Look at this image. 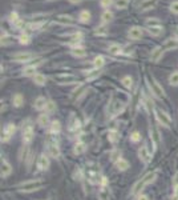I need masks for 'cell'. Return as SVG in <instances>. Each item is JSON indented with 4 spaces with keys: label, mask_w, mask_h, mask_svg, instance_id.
Returning <instances> with one entry per match:
<instances>
[{
    "label": "cell",
    "mask_w": 178,
    "mask_h": 200,
    "mask_svg": "<svg viewBox=\"0 0 178 200\" xmlns=\"http://www.w3.org/2000/svg\"><path fill=\"white\" fill-rule=\"evenodd\" d=\"M156 178H157V172L156 171L146 173V175L144 176L142 179L138 180V182L134 184L133 189H132V193H138V192H141V189H144L147 184H150L152 182H154V179H156Z\"/></svg>",
    "instance_id": "6da1fadb"
},
{
    "label": "cell",
    "mask_w": 178,
    "mask_h": 200,
    "mask_svg": "<svg viewBox=\"0 0 178 200\" xmlns=\"http://www.w3.org/2000/svg\"><path fill=\"white\" fill-rule=\"evenodd\" d=\"M44 185V183L39 179H35V180H28V182H24L19 185V189L23 192H33V191H37L41 187Z\"/></svg>",
    "instance_id": "7a4b0ae2"
},
{
    "label": "cell",
    "mask_w": 178,
    "mask_h": 200,
    "mask_svg": "<svg viewBox=\"0 0 178 200\" xmlns=\"http://www.w3.org/2000/svg\"><path fill=\"white\" fill-rule=\"evenodd\" d=\"M23 143L29 144L33 140V128L31 125V120H25L23 122Z\"/></svg>",
    "instance_id": "3957f363"
},
{
    "label": "cell",
    "mask_w": 178,
    "mask_h": 200,
    "mask_svg": "<svg viewBox=\"0 0 178 200\" xmlns=\"http://www.w3.org/2000/svg\"><path fill=\"white\" fill-rule=\"evenodd\" d=\"M154 113H156V118H157V120H158L161 124L165 125V127H170V124H172V119H170V116L167 115L166 112H163V111H161V109L156 108V109H154Z\"/></svg>",
    "instance_id": "277c9868"
},
{
    "label": "cell",
    "mask_w": 178,
    "mask_h": 200,
    "mask_svg": "<svg viewBox=\"0 0 178 200\" xmlns=\"http://www.w3.org/2000/svg\"><path fill=\"white\" fill-rule=\"evenodd\" d=\"M149 87H150V89H152V93H154V95L157 96V98H160V99H162L163 96H165V92H163V88L161 87L158 83L156 82L153 78L152 80L149 82Z\"/></svg>",
    "instance_id": "5b68a950"
},
{
    "label": "cell",
    "mask_w": 178,
    "mask_h": 200,
    "mask_svg": "<svg viewBox=\"0 0 178 200\" xmlns=\"http://www.w3.org/2000/svg\"><path fill=\"white\" fill-rule=\"evenodd\" d=\"M15 131H16V127H15V124H7L5 127H4V129H3V136H2V142H8L9 139L13 136V133H15Z\"/></svg>",
    "instance_id": "8992f818"
},
{
    "label": "cell",
    "mask_w": 178,
    "mask_h": 200,
    "mask_svg": "<svg viewBox=\"0 0 178 200\" xmlns=\"http://www.w3.org/2000/svg\"><path fill=\"white\" fill-rule=\"evenodd\" d=\"M33 58H35V55L29 53V52H20V53H16V55L12 56L13 62H16V63H27Z\"/></svg>",
    "instance_id": "52a82bcc"
},
{
    "label": "cell",
    "mask_w": 178,
    "mask_h": 200,
    "mask_svg": "<svg viewBox=\"0 0 178 200\" xmlns=\"http://www.w3.org/2000/svg\"><path fill=\"white\" fill-rule=\"evenodd\" d=\"M56 82H59L60 84H72L73 82H76V76L73 75H66V73H61L53 78Z\"/></svg>",
    "instance_id": "ba28073f"
},
{
    "label": "cell",
    "mask_w": 178,
    "mask_h": 200,
    "mask_svg": "<svg viewBox=\"0 0 178 200\" xmlns=\"http://www.w3.org/2000/svg\"><path fill=\"white\" fill-rule=\"evenodd\" d=\"M142 28L141 27H132V28L128 31V36L132 40H138L142 38Z\"/></svg>",
    "instance_id": "9c48e42d"
},
{
    "label": "cell",
    "mask_w": 178,
    "mask_h": 200,
    "mask_svg": "<svg viewBox=\"0 0 178 200\" xmlns=\"http://www.w3.org/2000/svg\"><path fill=\"white\" fill-rule=\"evenodd\" d=\"M138 158L142 160L145 164H147V163L150 162V152H149V149H147V147L146 145H144V147H141V148L138 149Z\"/></svg>",
    "instance_id": "30bf717a"
},
{
    "label": "cell",
    "mask_w": 178,
    "mask_h": 200,
    "mask_svg": "<svg viewBox=\"0 0 178 200\" xmlns=\"http://www.w3.org/2000/svg\"><path fill=\"white\" fill-rule=\"evenodd\" d=\"M48 151H49V155H51L52 158H55V159H57L60 156V148H59V145H57V143L56 142L49 143L48 144Z\"/></svg>",
    "instance_id": "8fae6325"
},
{
    "label": "cell",
    "mask_w": 178,
    "mask_h": 200,
    "mask_svg": "<svg viewBox=\"0 0 178 200\" xmlns=\"http://www.w3.org/2000/svg\"><path fill=\"white\" fill-rule=\"evenodd\" d=\"M48 167H49V159L45 155H41L37 160V168L40 171H45V169H48Z\"/></svg>",
    "instance_id": "7c38bea8"
},
{
    "label": "cell",
    "mask_w": 178,
    "mask_h": 200,
    "mask_svg": "<svg viewBox=\"0 0 178 200\" xmlns=\"http://www.w3.org/2000/svg\"><path fill=\"white\" fill-rule=\"evenodd\" d=\"M56 22L60 23V24H64V25H72L75 23L72 16H68V15H60L56 18Z\"/></svg>",
    "instance_id": "4fadbf2b"
},
{
    "label": "cell",
    "mask_w": 178,
    "mask_h": 200,
    "mask_svg": "<svg viewBox=\"0 0 178 200\" xmlns=\"http://www.w3.org/2000/svg\"><path fill=\"white\" fill-rule=\"evenodd\" d=\"M12 173V167L7 160H2V178H7Z\"/></svg>",
    "instance_id": "5bb4252c"
},
{
    "label": "cell",
    "mask_w": 178,
    "mask_h": 200,
    "mask_svg": "<svg viewBox=\"0 0 178 200\" xmlns=\"http://www.w3.org/2000/svg\"><path fill=\"white\" fill-rule=\"evenodd\" d=\"M124 108H125V104H124V103L118 102V100L113 102V104H112V116H116L117 113L122 112Z\"/></svg>",
    "instance_id": "9a60e30c"
},
{
    "label": "cell",
    "mask_w": 178,
    "mask_h": 200,
    "mask_svg": "<svg viewBox=\"0 0 178 200\" xmlns=\"http://www.w3.org/2000/svg\"><path fill=\"white\" fill-rule=\"evenodd\" d=\"M163 49L165 48H162V47H157V48H154L152 51V53H150V62H157V60L162 56Z\"/></svg>",
    "instance_id": "2e32d148"
},
{
    "label": "cell",
    "mask_w": 178,
    "mask_h": 200,
    "mask_svg": "<svg viewBox=\"0 0 178 200\" xmlns=\"http://www.w3.org/2000/svg\"><path fill=\"white\" fill-rule=\"evenodd\" d=\"M72 56H75L77 59H81V58H85L86 56V51L83 48V47H75V48L70 51Z\"/></svg>",
    "instance_id": "e0dca14e"
},
{
    "label": "cell",
    "mask_w": 178,
    "mask_h": 200,
    "mask_svg": "<svg viewBox=\"0 0 178 200\" xmlns=\"http://www.w3.org/2000/svg\"><path fill=\"white\" fill-rule=\"evenodd\" d=\"M47 100H45V98H37L35 100V104H33V107H35L36 109H39V111H41V109H45V107H47Z\"/></svg>",
    "instance_id": "ac0fdd59"
},
{
    "label": "cell",
    "mask_w": 178,
    "mask_h": 200,
    "mask_svg": "<svg viewBox=\"0 0 178 200\" xmlns=\"http://www.w3.org/2000/svg\"><path fill=\"white\" fill-rule=\"evenodd\" d=\"M12 104L16 107V108H19V107H21L24 104V98H23L21 93H16V95H13L12 98Z\"/></svg>",
    "instance_id": "d6986e66"
},
{
    "label": "cell",
    "mask_w": 178,
    "mask_h": 200,
    "mask_svg": "<svg viewBox=\"0 0 178 200\" xmlns=\"http://www.w3.org/2000/svg\"><path fill=\"white\" fill-rule=\"evenodd\" d=\"M79 22H81V23H89L90 22V12L88 9H83V11L79 13Z\"/></svg>",
    "instance_id": "ffe728a7"
},
{
    "label": "cell",
    "mask_w": 178,
    "mask_h": 200,
    "mask_svg": "<svg viewBox=\"0 0 178 200\" xmlns=\"http://www.w3.org/2000/svg\"><path fill=\"white\" fill-rule=\"evenodd\" d=\"M150 139H152V142L154 143V145H158L160 144V133L157 131L154 127L150 128Z\"/></svg>",
    "instance_id": "44dd1931"
},
{
    "label": "cell",
    "mask_w": 178,
    "mask_h": 200,
    "mask_svg": "<svg viewBox=\"0 0 178 200\" xmlns=\"http://www.w3.org/2000/svg\"><path fill=\"white\" fill-rule=\"evenodd\" d=\"M116 167H117L118 171H126V169L130 167V164H129V162H126V160L120 159V160H117L116 162Z\"/></svg>",
    "instance_id": "7402d4cb"
},
{
    "label": "cell",
    "mask_w": 178,
    "mask_h": 200,
    "mask_svg": "<svg viewBox=\"0 0 178 200\" xmlns=\"http://www.w3.org/2000/svg\"><path fill=\"white\" fill-rule=\"evenodd\" d=\"M104 64H105V59H104V56H101V55L96 56L95 60H93V65H95V68H96V69L102 68Z\"/></svg>",
    "instance_id": "603a6c76"
},
{
    "label": "cell",
    "mask_w": 178,
    "mask_h": 200,
    "mask_svg": "<svg viewBox=\"0 0 178 200\" xmlns=\"http://www.w3.org/2000/svg\"><path fill=\"white\" fill-rule=\"evenodd\" d=\"M85 151H86V145L84 144L83 142H79V143H76L75 148H73V152H75L76 155H81V153H84Z\"/></svg>",
    "instance_id": "cb8c5ba5"
},
{
    "label": "cell",
    "mask_w": 178,
    "mask_h": 200,
    "mask_svg": "<svg viewBox=\"0 0 178 200\" xmlns=\"http://www.w3.org/2000/svg\"><path fill=\"white\" fill-rule=\"evenodd\" d=\"M33 82H35V84L37 85H44L45 82H47V78L43 73H36L35 76H33Z\"/></svg>",
    "instance_id": "d4e9b609"
},
{
    "label": "cell",
    "mask_w": 178,
    "mask_h": 200,
    "mask_svg": "<svg viewBox=\"0 0 178 200\" xmlns=\"http://www.w3.org/2000/svg\"><path fill=\"white\" fill-rule=\"evenodd\" d=\"M147 32L150 33L152 36H161L163 32V28L162 27H150V28H147Z\"/></svg>",
    "instance_id": "484cf974"
},
{
    "label": "cell",
    "mask_w": 178,
    "mask_h": 200,
    "mask_svg": "<svg viewBox=\"0 0 178 200\" xmlns=\"http://www.w3.org/2000/svg\"><path fill=\"white\" fill-rule=\"evenodd\" d=\"M177 47H178V40L177 39H167L165 42L163 48L165 49H173V48H177Z\"/></svg>",
    "instance_id": "4316f807"
},
{
    "label": "cell",
    "mask_w": 178,
    "mask_h": 200,
    "mask_svg": "<svg viewBox=\"0 0 178 200\" xmlns=\"http://www.w3.org/2000/svg\"><path fill=\"white\" fill-rule=\"evenodd\" d=\"M13 40H15V39H13L12 36L7 35L5 32H3V33H2V45H4V47H5V45L12 44V43H13Z\"/></svg>",
    "instance_id": "83f0119b"
},
{
    "label": "cell",
    "mask_w": 178,
    "mask_h": 200,
    "mask_svg": "<svg viewBox=\"0 0 178 200\" xmlns=\"http://www.w3.org/2000/svg\"><path fill=\"white\" fill-rule=\"evenodd\" d=\"M108 51H109V53H112V55H121V53H122V48H121L118 44H110Z\"/></svg>",
    "instance_id": "f1b7e54d"
},
{
    "label": "cell",
    "mask_w": 178,
    "mask_h": 200,
    "mask_svg": "<svg viewBox=\"0 0 178 200\" xmlns=\"http://www.w3.org/2000/svg\"><path fill=\"white\" fill-rule=\"evenodd\" d=\"M36 65H28L23 69V75L24 76H35L36 75Z\"/></svg>",
    "instance_id": "f546056e"
},
{
    "label": "cell",
    "mask_w": 178,
    "mask_h": 200,
    "mask_svg": "<svg viewBox=\"0 0 178 200\" xmlns=\"http://www.w3.org/2000/svg\"><path fill=\"white\" fill-rule=\"evenodd\" d=\"M154 3H156V0H142V2L140 3V9H149V8H152Z\"/></svg>",
    "instance_id": "4dcf8cb0"
},
{
    "label": "cell",
    "mask_w": 178,
    "mask_h": 200,
    "mask_svg": "<svg viewBox=\"0 0 178 200\" xmlns=\"http://www.w3.org/2000/svg\"><path fill=\"white\" fill-rule=\"evenodd\" d=\"M121 83H122V85L125 87V88H128V89H130L133 87V79L130 78V76H125V78H122Z\"/></svg>",
    "instance_id": "1f68e13d"
},
{
    "label": "cell",
    "mask_w": 178,
    "mask_h": 200,
    "mask_svg": "<svg viewBox=\"0 0 178 200\" xmlns=\"http://www.w3.org/2000/svg\"><path fill=\"white\" fill-rule=\"evenodd\" d=\"M108 139H109V142L110 143H117L120 140V135H118V132L117 131H109L108 133Z\"/></svg>",
    "instance_id": "d6a6232c"
},
{
    "label": "cell",
    "mask_w": 178,
    "mask_h": 200,
    "mask_svg": "<svg viewBox=\"0 0 178 200\" xmlns=\"http://www.w3.org/2000/svg\"><path fill=\"white\" fill-rule=\"evenodd\" d=\"M37 123H39V125H41V127L48 125V123H49L48 115H45V113H41V115L39 116V119H37Z\"/></svg>",
    "instance_id": "836d02e7"
},
{
    "label": "cell",
    "mask_w": 178,
    "mask_h": 200,
    "mask_svg": "<svg viewBox=\"0 0 178 200\" xmlns=\"http://www.w3.org/2000/svg\"><path fill=\"white\" fill-rule=\"evenodd\" d=\"M19 43L23 45H28L29 43H31V38H29L27 33H21V35L19 36Z\"/></svg>",
    "instance_id": "e575fe53"
},
{
    "label": "cell",
    "mask_w": 178,
    "mask_h": 200,
    "mask_svg": "<svg viewBox=\"0 0 178 200\" xmlns=\"http://www.w3.org/2000/svg\"><path fill=\"white\" fill-rule=\"evenodd\" d=\"M146 27L150 28V27H161V22L158 19L153 18V19H147L146 20Z\"/></svg>",
    "instance_id": "d590c367"
},
{
    "label": "cell",
    "mask_w": 178,
    "mask_h": 200,
    "mask_svg": "<svg viewBox=\"0 0 178 200\" xmlns=\"http://www.w3.org/2000/svg\"><path fill=\"white\" fill-rule=\"evenodd\" d=\"M60 129H61V124H60V122L55 120V122L51 123V132L52 133H59Z\"/></svg>",
    "instance_id": "8d00e7d4"
},
{
    "label": "cell",
    "mask_w": 178,
    "mask_h": 200,
    "mask_svg": "<svg viewBox=\"0 0 178 200\" xmlns=\"http://www.w3.org/2000/svg\"><path fill=\"white\" fill-rule=\"evenodd\" d=\"M128 4H129V0H116L115 2V5L118 9H125L128 7Z\"/></svg>",
    "instance_id": "74e56055"
},
{
    "label": "cell",
    "mask_w": 178,
    "mask_h": 200,
    "mask_svg": "<svg viewBox=\"0 0 178 200\" xmlns=\"http://www.w3.org/2000/svg\"><path fill=\"white\" fill-rule=\"evenodd\" d=\"M113 19V13L110 12V11H105L101 15V20H102V23H109L110 20Z\"/></svg>",
    "instance_id": "f35d334b"
},
{
    "label": "cell",
    "mask_w": 178,
    "mask_h": 200,
    "mask_svg": "<svg viewBox=\"0 0 178 200\" xmlns=\"http://www.w3.org/2000/svg\"><path fill=\"white\" fill-rule=\"evenodd\" d=\"M99 198H100V200H108V198H109V191L105 188V187L100 189V192H99Z\"/></svg>",
    "instance_id": "ab89813d"
},
{
    "label": "cell",
    "mask_w": 178,
    "mask_h": 200,
    "mask_svg": "<svg viewBox=\"0 0 178 200\" xmlns=\"http://www.w3.org/2000/svg\"><path fill=\"white\" fill-rule=\"evenodd\" d=\"M169 83L174 87L178 85V72H173L172 75L169 76Z\"/></svg>",
    "instance_id": "60d3db41"
},
{
    "label": "cell",
    "mask_w": 178,
    "mask_h": 200,
    "mask_svg": "<svg viewBox=\"0 0 178 200\" xmlns=\"http://www.w3.org/2000/svg\"><path fill=\"white\" fill-rule=\"evenodd\" d=\"M80 128H81V123H80L77 119H73V123L70 124L69 129H70V131H79Z\"/></svg>",
    "instance_id": "b9f144b4"
},
{
    "label": "cell",
    "mask_w": 178,
    "mask_h": 200,
    "mask_svg": "<svg viewBox=\"0 0 178 200\" xmlns=\"http://www.w3.org/2000/svg\"><path fill=\"white\" fill-rule=\"evenodd\" d=\"M45 111H47V113L55 112L56 111V104L53 102H48V103H47V107H45Z\"/></svg>",
    "instance_id": "7bdbcfd3"
},
{
    "label": "cell",
    "mask_w": 178,
    "mask_h": 200,
    "mask_svg": "<svg viewBox=\"0 0 178 200\" xmlns=\"http://www.w3.org/2000/svg\"><path fill=\"white\" fill-rule=\"evenodd\" d=\"M43 24H44V23H43V22H40V23H31V24H28V25H27V28H28V29H32V31H35V29L41 28Z\"/></svg>",
    "instance_id": "ee69618b"
},
{
    "label": "cell",
    "mask_w": 178,
    "mask_h": 200,
    "mask_svg": "<svg viewBox=\"0 0 178 200\" xmlns=\"http://www.w3.org/2000/svg\"><path fill=\"white\" fill-rule=\"evenodd\" d=\"M99 75H100L99 69H95V71H89V72H88V76H86V79H88V80H92V79L97 78Z\"/></svg>",
    "instance_id": "f6af8a7d"
},
{
    "label": "cell",
    "mask_w": 178,
    "mask_h": 200,
    "mask_svg": "<svg viewBox=\"0 0 178 200\" xmlns=\"http://www.w3.org/2000/svg\"><path fill=\"white\" fill-rule=\"evenodd\" d=\"M9 20H11V23H13V25H15L16 23H18L19 20H20V19H19V15H18L16 12H12L11 15H9Z\"/></svg>",
    "instance_id": "bcb514c9"
},
{
    "label": "cell",
    "mask_w": 178,
    "mask_h": 200,
    "mask_svg": "<svg viewBox=\"0 0 178 200\" xmlns=\"http://www.w3.org/2000/svg\"><path fill=\"white\" fill-rule=\"evenodd\" d=\"M73 178H75L76 180L83 179V171H81V169H80V168H76L75 172H73Z\"/></svg>",
    "instance_id": "7dc6e473"
},
{
    "label": "cell",
    "mask_w": 178,
    "mask_h": 200,
    "mask_svg": "<svg viewBox=\"0 0 178 200\" xmlns=\"http://www.w3.org/2000/svg\"><path fill=\"white\" fill-rule=\"evenodd\" d=\"M130 140H132L133 143H137V142H140L141 140V135L138 132H133L132 135H130Z\"/></svg>",
    "instance_id": "c3c4849f"
},
{
    "label": "cell",
    "mask_w": 178,
    "mask_h": 200,
    "mask_svg": "<svg viewBox=\"0 0 178 200\" xmlns=\"http://www.w3.org/2000/svg\"><path fill=\"white\" fill-rule=\"evenodd\" d=\"M120 156H121V152L120 151H113L112 153H110V159L115 160V162H117V160H120Z\"/></svg>",
    "instance_id": "681fc988"
},
{
    "label": "cell",
    "mask_w": 178,
    "mask_h": 200,
    "mask_svg": "<svg viewBox=\"0 0 178 200\" xmlns=\"http://www.w3.org/2000/svg\"><path fill=\"white\" fill-rule=\"evenodd\" d=\"M170 12L178 15V2H173L172 4H170Z\"/></svg>",
    "instance_id": "f907efd6"
},
{
    "label": "cell",
    "mask_w": 178,
    "mask_h": 200,
    "mask_svg": "<svg viewBox=\"0 0 178 200\" xmlns=\"http://www.w3.org/2000/svg\"><path fill=\"white\" fill-rule=\"evenodd\" d=\"M112 3H113V0H100V5L102 8H108V7H110Z\"/></svg>",
    "instance_id": "816d5d0a"
},
{
    "label": "cell",
    "mask_w": 178,
    "mask_h": 200,
    "mask_svg": "<svg viewBox=\"0 0 178 200\" xmlns=\"http://www.w3.org/2000/svg\"><path fill=\"white\" fill-rule=\"evenodd\" d=\"M137 200H149V198H147L146 195H140L138 198H137Z\"/></svg>",
    "instance_id": "f5cc1de1"
},
{
    "label": "cell",
    "mask_w": 178,
    "mask_h": 200,
    "mask_svg": "<svg viewBox=\"0 0 178 200\" xmlns=\"http://www.w3.org/2000/svg\"><path fill=\"white\" fill-rule=\"evenodd\" d=\"M68 2L72 4H79V3H81V0H68Z\"/></svg>",
    "instance_id": "db71d44e"
},
{
    "label": "cell",
    "mask_w": 178,
    "mask_h": 200,
    "mask_svg": "<svg viewBox=\"0 0 178 200\" xmlns=\"http://www.w3.org/2000/svg\"><path fill=\"white\" fill-rule=\"evenodd\" d=\"M174 33H176V39L178 40V27L176 28V31H174Z\"/></svg>",
    "instance_id": "11a10c76"
},
{
    "label": "cell",
    "mask_w": 178,
    "mask_h": 200,
    "mask_svg": "<svg viewBox=\"0 0 178 200\" xmlns=\"http://www.w3.org/2000/svg\"><path fill=\"white\" fill-rule=\"evenodd\" d=\"M172 200H178V195H174L172 198Z\"/></svg>",
    "instance_id": "9f6ffc18"
}]
</instances>
